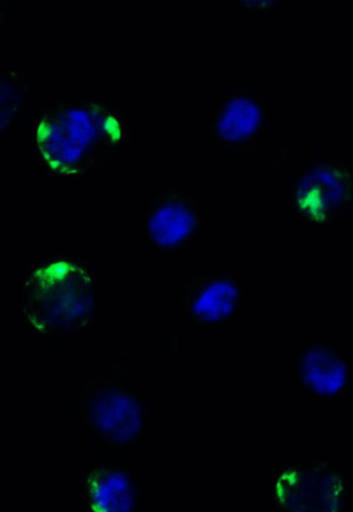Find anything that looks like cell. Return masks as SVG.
<instances>
[{"instance_id": "obj_7", "label": "cell", "mask_w": 353, "mask_h": 512, "mask_svg": "<svg viewBox=\"0 0 353 512\" xmlns=\"http://www.w3.org/2000/svg\"><path fill=\"white\" fill-rule=\"evenodd\" d=\"M259 107L248 99L234 101L227 109L221 122V132L227 140H244L259 126Z\"/></svg>"}, {"instance_id": "obj_6", "label": "cell", "mask_w": 353, "mask_h": 512, "mask_svg": "<svg viewBox=\"0 0 353 512\" xmlns=\"http://www.w3.org/2000/svg\"><path fill=\"white\" fill-rule=\"evenodd\" d=\"M237 296V289L232 283H213L195 302V315L204 322L219 321L230 314L237 302Z\"/></svg>"}, {"instance_id": "obj_10", "label": "cell", "mask_w": 353, "mask_h": 512, "mask_svg": "<svg viewBox=\"0 0 353 512\" xmlns=\"http://www.w3.org/2000/svg\"><path fill=\"white\" fill-rule=\"evenodd\" d=\"M314 178L320 183L325 185V189H328L327 197L331 202H338L342 198L345 185L344 178L341 173L337 172L336 169H319L314 174Z\"/></svg>"}, {"instance_id": "obj_5", "label": "cell", "mask_w": 353, "mask_h": 512, "mask_svg": "<svg viewBox=\"0 0 353 512\" xmlns=\"http://www.w3.org/2000/svg\"><path fill=\"white\" fill-rule=\"evenodd\" d=\"M304 376L308 385L316 392L331 395L344 386L346 371L343 362L334 354L317 350L307 357Z\"/></svg>"}, {"instance_id": "obj_8", "label": "cell", "mask_w": 353, "mask_h": 512, "mask_svg": "<svg viewBox=\"0 0 353 512\" xmlns=\"http://www.w3.org/2000/svg\"><path fill=\"white\" fill-rule=\"evenodd\" d=\"M191 229L190 216L179 209L161 211L153 220L152 232L161 245H172L184 239Z\"/></svg>"}, {"instance_id": "obj_4", "label": "cell", "mask_w": 353, "mask_h": 512, "mask_svg": "<svg viewBox=\"0 0 353 512\" xmlns=\"http://www.w3.org/2000/svg\"><path fill=\"white\" fill-rule=\"evenodd\" d=\"M93 417L98 428L116 441L133 438L140 429L137 405L124 395L108 394L94 405Z\"/></svg>"}, {"instance_id": "obj_3", "label": "cell", "mask_w": 353, "mask_h": 512, "mask_svg": "<svg viewBox=\"0 0 353 512\" xmlns=\"http://www.w3.org/2000/svg\"><path fill=\"white\" fill-rule=\"evenodd\" d=\"M87 492L93 512H131L134 507L132 482L122 472L95 470L87 478Z\"/></svg>"}, {"instance_id": "obj_9", "label": "cell", "mask_w": 353, "mask_h": 512, "mask_svg": "<svg viewBox=\"0 0 353 512\" xmlns=\"http://www.w3.org/2000/svg\"><path fill=\"white\" fill-rule=\"evenodd\" d=\"M328 197L325 188L314 178L305 180L298 192L300 208L313 219L326 217Z\"/></svg>"}, {"instance_id": "obj_2", "label": "cell", "mask_w": 353, "mask_h": 512, "mask_svg": "<svg viewBox=\"0 0 353 512\" xmlns=\"http://www.w3.org/2000/svg\"><path fill=\"white\" fill-rule=\"evenodd\" d=\"M276 492L287 512H337L342 483L327 469L296 468L279 477Z\"/></svg>"}, {"instance_id": "obj_1", "label": "cell", "mask_w": 353, "mask_h": 512, "mask_svg": "<svg viewBox=\"0 0 353 512\" xmlns=\"http://www.w3.org/2000/svg\"><path fill=\"white\" fill-rule=\"evenodd\" d=\"M29 322L43 332L79 327L93 306V281L80 267L61 262L29 276L24 289Z\"/></svg>"}]
</instances>
